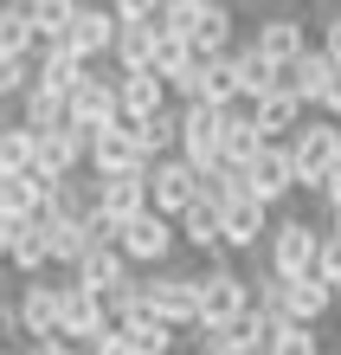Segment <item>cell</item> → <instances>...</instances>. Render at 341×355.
I'll return each mask as SVG.
<instances>
[{
    "instance_id": "cell-1",
    "label": "cell",
    "mask_w": 341,
    "mask_h": 355,
    "mask_svg": "<svg viewBox=\"0 0 341 355\" xmlns=\"http://www.w3.org/2000/svg\"><path fill=\"white\" fill-rule=\"evenodd\" d=\"M232 7H219V0H167V33L194 39V46L206 58H232L239 46H232Z\"/></svg>"
},
{
    "instance_id": "cell-2",
    "label": "cell",
    "mask_w": 341,
    "mask_h": 355,
    "mask_svg": "<svg viewBox=\"0 0 341 355\" xmlns=\"http://www.w3.org/2000/svg\"><path fill=\"white\" fill-rule=\"evenodd\" d=\"M290 162H296V187H309V194H322L335 162H341V123L329 116H309L303 130L290 136Z\"/></svg>"
},
{
    "instance_id": "cell-3",
    "label": "cell",
    "mask_w": 341,
    "mask_h": 355,
    "mask_svg": "<svg viewBox=\"0 0 341 355\" xmlns=\"http://www.w3.org/2000/svg\"><path fill=\"white\" fill-rule=\"evenodd\" d=\"M322 233L329 226H309V220H277V233H270V271L277 278H290V284H303L315 278V265H322Z\"/></svg>"
},
{
    "instance_id": "cell-4",
    "label": "cell",
    "mask_w": 341,
    "mask_h": 355,
    "mask_svg": "<svg viewBox=\"0 0 341 355\" xmlns=\"http://www.w3.org/2000/svg\"><path fill=\"white\" fill-rule=\"evenodd\" d=\"M142 304H148V317L174 323L181 336H194V329H200V278L155 271V278H142Z\"/></svg>"
},
{
    "instance_id": "cell-5",
    "label": "cell",
    "mask_w": 341,
    "mask_h": 355,
    "mask_svg": "<svg viewBox=\"0 0 341 355\" xmlns=\"http://www.w3.org/2000/svg\"><path fill=\"white\" fill-rule=\"evenodd\" d=\"M245 317H251V278H245V271H232V265L200 271V323L232 329V323H245Z\"/></svg>"
},
{
    "instance_id": "cell-6",
    "label": "cell",
    "mask_w": 341,
    "mask_h": 355,
    "mask_svg": "<svg viewBox=\"0 0 341 355\" xmlns=\"http://www.w3.org/2000/svg\"><path fill=\"white\" fill-rule=\"evenodd\" d=\"M148 194H155V214H167V220H187L194 207L206 200V175L194 168V162H155L148 168Z\"/></svg>"
},
{
    "instance_id": "cell-7",
    "label": "cell",
    "mask_w": 341,
    "mask_h": 355,
    "mask_svg": "<svg viewBox=\"0 0 341 355\" xmlns=\"http://www.w3.org/2000/svg\"><path fill=\"white\" fill-rule=\"evenodd\" d=\"M181 162H194L200 175H212L225 162V110L181 103Z\"/></svg>"
},
{
    "instance_id": "cell-8",
    "label": "cell",
    "mask_w": 341,
    "mask_h": 355,
    "mask_svg": "<svg viewBox=\"0 0 341 355\" xmlns=\"http://www.w3.org/2000/svg\"><path fill=\"white\" fill-rule=\"evenodd\" d=\"M65 297H71V284H52V278H33V284H19V323H26V343H52L58 329H65Z\"/></svg>"
},
{
    "instance_id": "cell-9",
    "label": "cell",
    "mask_w": 341,
    "mask_h": 355,
    "mask_svg": "<svg viewBox=\"0 0 341 355\" xmlns=\"http://www.w3.org/2000/svg\"><path fill=\"white\" fill-rule=\"evenodd\" d=\"M251 46H258L277 71L303 65V58L315 52V46H309V19H303V13H264V19H258V33H251Z\"/></svg>"
},
{
    "instance_id": "cell-10",
    "label": "cell",
    "mask_w": 341,
    "mask_h": 355,
    "mask_svg": "<svg viewBox=\"0 0 341 355\" xmlns=\"http://www.w3.org/2000/svg\"><path fill=\"white\" fill-rule=\"evenodd\" d=\"M0 220H58V187L39 175H0Z\"/></svg>"
},
{
    "instance_id": "cell-11",
    "label": "cell",
    "mask_w": 341,
    "mask_h": 355,
    "mask_svg": "<svg viewBox=\"0 0 341 355\" xmlns=\"http://www.w3.org/2000/svg\"><path fill=\"white\" fill-rule=\"evenodd\" d=\"M181 103H206V110H239L245 85H239V58H212L181 85Z\"/></svg>"
},
{
    "instance_id": "cell-12",
    "label": "cell",
    "mask_w": 341,
    "mask_h": 355,
    "mask_svg": "<svg viewBox=\"0 0 341 355\" xmlns=\"http://www.w3.org/2000/svg\"><path fill=\"white\" fill-rule=\"evenodd\" d=\"M58 336L77 343V349H97V343L116 336V317H110V304H103L97 291H77V284H71V297H65V329H58Z\"/></svg>"
},
{
    "instance_id": "cell-13",
    "label": "cell",
    "mask_w": 341,
    "mask_h": 355,
    "mask_svg": "<svg viewBox=\"0 0 341 355\" xmlns=\"http://www.w3.org/2000/svg\"><path fill=\"white\" fill-rule=\"evenodd\" d=\"M116 39H122L116 7H77V19H71V39H65V46H71L91 71H97L103 58H116Z\"/></svg>"
},
{
    "instance_id": "cell-14",
    "label": "cell",
    "mask_w": 341,
    "mask_h": 355,
    "mask_svg": "<svg viewBox=\"0 0 341 355\" xmlns=\"http://www.w3.org/2000/svg\"><path fill=\"white\" fill-rule=\"evenodd\" d=\"M219 226H225V252H258V245H270V207L264 200H251V194H239V200H225L219 207Z\"/></svg>"
},
{
    "instance_id": "cell-15",
    "label": "cell",
    "mask_w": 341,
    "mask_h": 355,
    "mask_svg": "<svg viewBox=\"0 0 341 355\" xmlns=\"http://www.w3.org/2000/svg\"><path fill=\"white\" fill-rule=\"evenodd\" d=\"M181 245V220L167 214H142L136 226H122V252H129V265H167V252Z\"/></svg>"
},
{
    "instance_id": "cell-16",
    "label": "cell",
    "mask_w": 341,
    "mask_h": 355,
    "mask_svg": "<svg viewBox=\"0 0 341 355\" xmlns=\"http://www.w3.org/2000/svg\"><path fill=\"white\" fill-rule=\"evenodd\" d=\"M0 245H7V259H13L19 271H26V284L46 278L52 239H46V226H39V220H0Z\"/></svg>"
},
{
    "instance_id": "cell-17",
    "label": "cell",
    "mask_w": 341,
    "mask_h": 355,
    "mask_svg": "<svg viewBox=\"0 0 341 355\" xmlns=\"http://www.w3.org/2000/svg\"><path fill=\"white\" fill-rule=\"evenodd\" d=\"M71 284H77V291H97V297H110V291L136 284V265H129V252H122V245H97V252L71 271Z\"/></svg>"
},
{
    "instance_id": "cell-18",
    "label": "cell",
    "mask_w": 341,
    "mask_h": 355,
    "mask_svg": "<svg viewBox=\"0 0 341 355\" xmlns=\"http://www.w3.org/2000/svg\"><path fill=\"white\" fill-rule=\"evenodd\" d=\"M284 194H296V162H290V142H270V149L251 162V200L277 207Z\"/></svg>"
},
{
    "instance_id": "cell-19",
    "label": "cell",
    "mask_w": 341,
    "mask_h": 355,
    "mask_svg": "<svg viewBox=\"0 0 341 355\" xmlns=\"http://www.w3.org/2000/svg\"><path fill=\"white\" fill-rule=\"evenodd\" d=\"M122 78V71H116ZM167 78L161 71H148V78H122V123H129V130H142V123H155L161 110H167Z\"/></svg>"
},
{
    "instance_id": "cell-20",
    "label": "cell",
    "mask_w": 341,
    "mask_h": 355,
    "mask_svg": "<svg viewBox=\"0 0 341 355\" xmlns=\"http://www.w3.org/2000/svg\"><path fill=\"white\" fill-rule=\"evenodd\" d=\"M335 71H341V65H335V58H329L322 46H315V52L303 58V65H290V71H284V91H290L296 103H303V110H309V103L322 110V97H329V85H335Z\"/></svg>"
},
{
    "instance_id": "cell-21",
    "label": "cell",
    "mask_w": 341,
    "mask_h": 355,
    "mask_svg": "<svg viewBox=\"0 0 341 355\" xmlns=\"http://www.w3.org/2000/svg\"><path fill=\"white\" fill-rule=\"evenodd\" d=\"M270 149V136L258 130V116H251V103H239V110H225V162H239V168H251Z\"/></svg>"
},
{
    "instance_id": "cell-22",
    "label": "cell",
    "mask_w": 341,
    "mask_h": 355,
    "mask_svg": "<svg viewBox=\"0 0 341 355\" xmlns=\"http://www.w3.org/2000/svg\"><path fill=\"white\" fill-rule=\"evenodd\" d=\"M232 58H239V85H245V103H264V97H277V91H284V71H277L270 58H264L258 46H251V39H245V46L232 52Z\"/></svg>"
},
{
    "instance_id": "cell-23",
    "label": "cell",
    "mask_w": 341,
    "mask_h": 355,
    "mask_svg": "<svg viewBox=\"0 0 341 355\" xmlns=\"http://www.w3.org/2000/svg\"><path fill=\"white\" fill-rule=\"evenodd\" d=\"M39 26H33V0H7L0 7V58H33Z\"/></svg>"
},
{
    "instance_id": "cell-24",
    "label": "cell",
    "mask_w": 341,
    "mask_h": 355,
    "mask_svg": "<svg viewBox=\"0 0 341 355\" xmlns=\"http://www.w3.org/2000/svg\"><path fill=\"white\" fill-rule=\"evenodd\" d=\"M251 116H258V130L270 136V142H290L296 130H303V103H296L290 91H277V97H264V103H251Z\"/></svg>"
},
{
    "instance_id": "cell-25",
    "label": "cell",
    "mask_w": 341,
    "mask_h": 355,
    "mask_svg": "<svg viewBox=\"0 0 341 355\" xmlns=\"http://www.w3.org/2000/svg\"><path fill=\"white\" fill-rule=\"evenodd\" d=\"M116 336L129 343L136 355H174V343H181V329H174V323H161V317H148V310H142V317H129V323L116 329Z\"/></svg>"
},
{
    "instance_id": "cell-26",
    "label": "cell",
    "mask_w": 341,
    "mask_h": 355,
    "mask_svg": "<svg viewBox=\"0 0 341 355\" xmlns=\"http://www.w3.org/2000/svg\"><path fill=\"white\" fill-rule=\"evenodd\" d=\"M335 310V291L322 284V278H303V284H290V323L296 329H315Z\"/></svg>"
},
{
    "instance_id": "cell-27",
    "label": "cell",
    "mask_w": 341,
    "mask_h": 355,
    "mask_svg": "<svg viewBox=\"0 0 341 355\" xmlns=\"http://www.w3.org/2000/svg\"><path fill=\"white\" fill-rule=\"evenodd\" d=\"M33 168H39V136L26 123L0 130V175H33Z\"/></svg>"
},
{
    "instance_id": "cell-28",
    "label": "cell",
    "mask_w": 341,
    "mask_h": 355,
    "mask_svg": "<svg viewBox=\"0 0 341 355\" xmlns=\"http://www.w3.org/2000/svg\"><path fill=\"white\" fill-rule=\"evenodd\" d=\"M136 142H142L148 162H174V155H181V116L161 110L155 123H142V130H136Z\"/></svg>"
},
{
    "instance_id": "cell-29",
    "label": "cell",
    "mask_w": 341,
    "mask_h": 355,
    "mask_svg": "<svg viewBox=\"0 0 341 355\" xmlns=\"http://www.w3.org/2000/svg\"><path fill=\"white\" fill-rule=\"evenodd\" d=\"M251 310L270 323H290V278H277V271L264 265L258 278H251Z\"/></svg>"
},
{
    "instance_id": "cell-30",
    "label": "cell",
    "mask_w": 341,
    "mask_h": 355,
    "mask_svg": "<svg viewBox=\"0 0 341 355\" xmlns=\"http://www.w3.org/2000/svg\"><path fill=\"white\" fill-rule=\"evenodd\" d=\"M33 85H39V58H0V97H19V103H26Z\"/></svg>"
},
{
    "instance_id": "cell-31",
    "label": "cell",
    "mask_w": 341,
    "mask_h": 355,
    "mask_svg": "<svg viewBox=\"0 0 341 355\" xmlns=\"http://www.w3.org/2000/svg\"><path fill=\"white\" fill-rule=\"evenodd\" d=\"M270 355H322V336H315V329H284V336H277V349Z\"/></svg>"
},
{
    "instance_id": "cell-32",
    "label": "cell",
    "mask_w": 341,
    "mask_h": 355,
    "mask_svg": "<svg viewBox=\"0 0 341 355\" xmlns=\"http://www.w3.org/2000/svg\"><path fill=\"white\" fill-rule=\"evenodd\" d=\"M322 52L335 58V65H341V7L329 13V26H322Z\"/></svg>"
},
{
    "instance_id": "cell-33",
    "label": "cell",
    "mask_w": 341,
    "mask_h": 355,
    "mask_svg": "<svg viewBox=\"0 0 341 355\" xmlns=\"http://www.w3.org/2000/svg\"><path fill=\"white\" fill-rule=\"evenodd\" d=\"M26 355H84V349H77V343H65V336H52V343H33Z\"/></svg>"
},
{
    "instance_id": "cell-34",
    "label": "cell",
    "mask_w": 341,
    "mask_h": 355,
    "mask_svg": "<svg viewBox=\"0 0 341 355\" xmlns=\"http://www.w3.org/2000/svg\"><path fill=\"white\" fill-rule=\"evenodd\" d=\"M322 200H329L335 214H341V162H335V175H329V187H322Z\"/></svg>"
},
{
    "instance_id": "cell-35",
    "label": "cell",
    "mask_w": 341,
    "mask_h": 355,
    "mask_svg": "<svg viewBox=\"0 0 341 355\" xmlns=\"http://www.w3.org/2000/svg\"><path fill=\"white\" fill-rule=\"evenodd\" d=\"M91 355H136V349H129V343H122V336H110V343H97Z\"/></svg>"
},
{
    "instance_id": "cell-36",
    "label": "cell",
    "mask_w": 341,
    "mask_h": 355,
    "mask_svg": "<svg viewBox=\"0 0 341 355\" xmlns=\"http://www.w3.org/2000/svg\"><path fill=\"white\" fill-rule=\"evenodd\" d=\"M206 355H251V349H239V343H232V336H225L219 349H206Z\"/></svg>"
},
{
    "instance_id": "cell-37",
    "label": "cell",
    "mask_w": 341,
    "mask_h": 355,
    "mask_svg": "<svg viewBox=\"0 0 341 355\" xmlns=\"http://www.w3.org/2000/svg\"><path fill=\"white\" fill-rule=\"evenodd\" d=\"M335 317H341V291H335Z\"/></svg>"
}]
</instances>
